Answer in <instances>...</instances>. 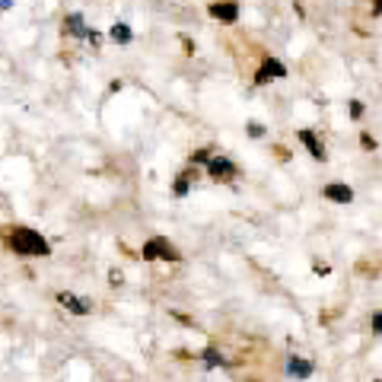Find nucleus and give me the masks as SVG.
<instances>
[{
	"instance_id": "obj_12",
	"label": "nucleus",
	"mask_w": 382,
	"mask_h": 382,
	"mask_svg": "<svg viewBox=\"0 0 382 382\" xmlns=\"http://www.w3.org/2000/svg\"><path fill=\"white\" fill-rule=\"evenodd\" d=\"M188 179H191V175L185 173V175H179V182H175V195H179V198L188 195Z\"/></svg>"
},
{
	"instance_id": "obj_15",
	"label": "nucleus",
	"mask_w": 382,
	"mask_h": 382,
	"mask_svg": "<svg viewBox=\"0 0 382 382\" xmlns=\"http://www.w3.org/2000/svg\"><path fill=\"white\" fill-rule=\"evenodd\" d=\"M351 115H353V118H360V115H363V105H360L357 99H353V102H351Z\"/></svg>"
},
{
	"instance_id": "obj_4",
	"label": "nucleus",
	"mask_w": 382,
	"mask_h": 382,
	"mask_svg": "<svg viewBox=\"0 0 382 382\" xmlns=\"http://www.w3.org/2000/svg\"><path fill=\"white\" fill-rule=\"evenodd\" d=\"M280 77H287V67L284 64H280V61H264V67L258 70V77H255V80L258 83H268V80H280Z\"/></svg>"
},
{
	"instance_id": "obj_8",
	"label": "nucleus",
	"mask_w": 382,
	"mask_h": 382,
	"mask_svg": "<svg viewBox=\"0 0 382 382\" xmlns=\"http://www.w3.org/2000/svg\"><path fill=\"white\" fill-rule=\"evenodd\" d=\"M287 373L306 379V376H312V363H309V360H300V357H290L287 360Z\"/></svg>"
},
{
	"instance_id": "obj_6",
	"label": "nucleus",
	"mask_w": 382,
	"mask_h": 382,
	"mask_svg": "<svg viewBox=\"0 0 382 382\" xmlns=\"http://www.w3.org/2000/svg\"><path fill=\"white\" fill-rule=\"evenodd\" d=\"M58 303H61V306H67L70 312H77V315L90 312V303L80 300V296H74V293H58Z\"/></svg>"
},
{
	"instance_id": "obj_10",
	"label": "nucleus",
	"mask_w": 382,
	"mask_h": 382,
	"mask_svg": "<svg viewBox=\"0 0 382 382\" xmlns=\"http://www.w3.org/2000/svg\"><path fill=\"white\" fill-rule=\"evenodd\" d=\"M67 26H70V32H74V35H90V29L83 26V16L80 13H70L67 16Z\"/></svg>"
},
{
	"instance_id": "obj_3",
	"label": "nucleus",
	"mask_w": 382,
	"mask_h": 382,
	"mask_svg": "<svg viewBox=\"0 0 382 382\" xmlns=\"http://www.w3.org/2000/svg\"><path fill=\"white\" fill-rule=\"evenodd\" d=\"M207 173L214 175V179H223V182H230L232 175H236V166H232L226 157H214V159H207Z\"/></svg>"
},
{
	"instance_id": "obj_7",
	"label": "nucleus",
	"mask_w": 382,
	"mask_h": 382,
	"mask_svg": "<svg viewBox=\"0 0 382 382\" xmlns=\"http://www.w3.org/2000/svg\"><path fill=\"white\" fill-rule=\"evenodd\" d=\"M325 198L337 204H351L353 201V191L347 185H325Z\"/></svg>"
},
{
	"instance_id": "obj_14",
	"label": "nucleus",
	"mask_w": 382,
	"mask_h": 382,
	"mask_svg": "<svg viewBox=\"0 0 382 382\" xmlns=\"http://www.w3.org/2000/svg\"><path fill=\"white\" fill-rule=\"evenodd\" d=\"M373 331H376V335H382V312L373 315Z\"/></svg>"
},
{
	"instance_id": "obj_9",
	"label": "nucleus",
	"mask_w": 382,
	"mask_h": 382,
	"mask_svg": "<svg viewBox=\"0 0 382 382\" xmlns=\"http://www.w3.org/2000/svg\"><path fill=\"white\" fill-rule=\"evenodd\" d=\"M300 141L306 143V147H309V153H312V157L319 159V163H322V159H325V150H322V143L315 141V134H312V131H300Z\"/></svg>"
},
{
	"instance_id": "obj_1",
	"label": "nucleus",
	"mask_w": 382,
	"mask_h": 382,
	"mask_svg": "<svg viewBox=\"0 0 382 382\" xmlns=\"http://www.w3.org/2000/svg\"><path fill=\"white\" fill-rule=\"evenodd\" d=\"M7 242H10V248H13L16 255H23V258H48V255H51V246H48L35 230H26V226H13Z\"/></svg>"
},
{
	"instance_id": "obj_11",
	"label": "nucleus",
	"mask_w": 382,
	"mask_h": 382,
	"mask_svg": "<svg viewBox=\"0 0 382 382\" xmlns=\"http://www.w3.org/2000/svg\"><path fill=\"white\" fill-rule=\"evenodd\" d=\"M112 38H115V42H121V45H127V42H131V29H127L125 23L112 26Z\"/></svg>"
},
{
	"instance_id": "obj_13",
	"label": "nucleus",
	"mask_w": 382,
	"mask_h": 382,
	"mask_svg": "<svg viewBox=\"0 0 382 382\" xmlns=\"http://www.w3.org/2000/svg\"><path fill=\"white\" fill-rule=\"evenodd\" d=\"M204 363H207V367H214V363H223V357H220L217 351H204Z\"/></svg>"
},
{
	"instance_id": "obj_2",
	"label": "nucleus",
	"mask_w": 382,
	"mask_h": 382,
	"mask_svg": "<svg viewBox=\"0 0 382 382\" xmlns=\"http://www.w3.org/2000/svg\"><path fill=\"white\" fill-rule=\"evenodd\" d=\"M143 258H147V262H157V258L179 262V252H175V246H173V242H166L163 236H153V239L143 242Z\"/></svg>"
},
{
	"instance_id": "obj_17",
	"label": "nucleus",
	"mask_w": 382,
	"mask_h": 382,
	"mask_svg": "<svg viewBox=\"0 0 382 382\" xmlns=\"http://www.w3.org/2000/svg\"><path fill=\"white\" fill-rule=\"evenodd\" d=\"M248 134H252V137H262V125H255V121H252V125H248Z\"/></svg>"
},
{
	"instance_id": "obj_21",
	"label": "nucleus",
	"mask_w": 382,
	"mask_h": 382,
	"mask_svg": "<svg viewBox=\"0 0 382 382\" xmlns=\"http://www.w3.org/2000/svg\"><path fill=\"white\" fill-rule=\"evenodd\" d=\"M10 3H13V0H0V10H7Z\"/></svg>"
},
{
	"instance_id": "obj_5",
	"label": "nucleus",
	"mask_w": 382,
	"mask_h": 382,
	"mask_svg": "<svg viewBox=\"0 0 382 382\" xmlns=\"http://www.w3.org/2000/svg\"><path fill=\"white\" fill-rule=\"evenodd\" d=\"M210 16H217L223 23H236V19H239V7H236L232 0H226V3H210Z\"/></svg>"
},
{
	"instance_id": "obj_20",
	"label": "nucleus",
	"mask_w": 382,
	"mask_h": 382,
	"mask_svg": "<svg viewBox=\"0 0 382 382\" xmlns=\"http://www.w3.org/2000/svg\"><path fill=\"white\" fill-rule=\"evenodd\" d=\"M373 10L376 13H382V0H373Z\"/></svg>"
},
{
	"instance_id": "obj_19",
	"label": "nucleus",
	"mask_w": 382,
	"mask_h": 382,
	"mask_svg": "<svg viewBox=\"0 0 382 382\" xmlns=\"http://www.w3.org/2000/svg\"><path fill=\"white\" fill-rule=\"evenodd\" d=\"M360 141H363V147H369V150H373V147H376V141H373V137H369V134H363V137H360Z\"/></svg>"
},
{
	"instance_id": "obj_16",
	"label": "nucleus",
	"mask_w": 382,
	"mask_h": 382,
	"mask_svg": "<svg viewBox=\"0 0 382 382\" xmlns=\"http://www.w3.org/2000/svg\"><path fill=\"white\" fill-rule=\"evenodd\" d=\"M109 280H112L115 287H121V284H125V278H121V271H112V274H109Z\"/></svg>"
},
{
	"instance_id": "obj_18",
	"label": "nucleus",
	"mask_w": 382,
	"mask_h": 382,
	"mask_svg": "<svg viewBox=\"0 0 382 382\" xmlns=\"http://www.w3.org/2000/svg\"><path fill=\"white\" fill-rule=\"evenodd\" d=\"M195 159H198V163H207V159H210V150H201V153H195Z\"/></svg>"
}]
</instances>
